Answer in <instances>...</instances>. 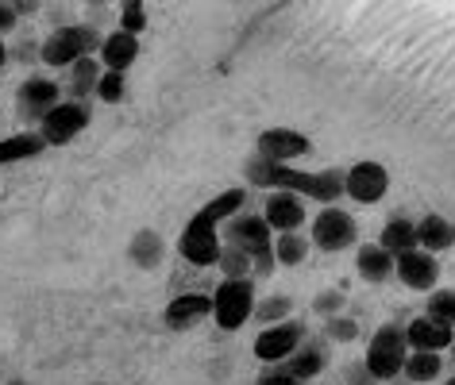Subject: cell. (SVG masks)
<instances>
[{
    "label": "cell",
    "mask_w": 455,
    "mask_h": 385,
    "mask_svg": "<svg viewBox=\"0 0 455 385\" xmlns=\"http://www.w3.org/2000/svg\"><path fill=\"white\" fill-rule=\"evenodd\" d=\"M243 205H247V189L235 185V189H224L220 197H212L204 208H197V216L186 224V232H181V240H178L181 258H186L189 266H201V270L220 263L224 243H220V235H216V228H220L224 220H232Z\"/></svg>",
    "instance_id": "cell-1"
},
{
    "label": "cell",
    "mask_w": 455,
    "mask_h": 385,
    "mask_svg": "<svg viewBox=\"0 0 455 385\" xmlns=\"http://www.w3.org/2000/svg\"><path fill=\"white\" fill-rule=\"evenodd\" d=\"M247 181L251 185H275V189H290L298 197L321 200V205H336L344 192V169H321V174H309V169H298L293 162H270V158L255 154L247 162Z\"/></svg>",
    "instance_id": "cell-2"
},
{
    "label": "cell",
    "mask_w": 455,
    "mask_h": 385,
    "mask_svg": "<svg viewBox=\"0 0 455 385\" xmlns=\"http://www.w3.org/2000/svg\"><path fill=\"white\" fill-rule=\"evenodd\" d=\"M228 243L251 255L259 278H267L270 270L278 266V258H275V228L267 224V216H240V212H235V216L228 220Z\"/></svg>",
    "instance_id": "cell-3"
},
{
    "label": "cell",
    "mask_w": 455,
    "mask_h": 385,
    "mask_svg": "<svg viewBox=\"0 0 455 385\" xmlns=\"http://www.w3.org/2000/svg\"><path fill=\"white\" fill-rule=\"evenodd\" d=\"M100 47V35L89 24H70V28H59L51 31L47 39L39 43V62L51 66V70H70L77 59L93 54Z\"/></svg>",
    "instance_id": "cell-4"
},
{
    "label": "cell",
    "mask_w": 455,
    "mask_h": 385,
    "mask_svg": "<svg viewBox=\"0 0 455 385\" xmlns=\"http://www.w3.org/2000/svg\"><path fill=\"white\" fill-rule=\"evenodd\" d=\"M255 316V286L251 278H224L212 293V320L220 332H240Z\"/></svg>",
    "instance_id": "cell-5"
},
{
    "label": "cell",
    "mask_w": 455,
    "mask_h": 385,
    "mask_svg": "<svg viewBox=\"0 0 455 385\" xmlns=\"http://www.w3.org/2000/svg\"><path fill=\"white\" fill-rule=\"evenodd\" d=\"M405 358H409L405 327H397V324H382L379 332L371 335V343H367V358H363V366H367L379 381H394L397 373L405 370Z\"/></svg>",
    "instance_id": "cell-6"
},
{
    "label": "cell",
    "mask_w": 455,
    "mask_h": 385,
    "mask_svg": "<svg viewBox=\"0 0 455 385\" xmlns=\"http://www.w3.org/2000/svg\"><path fill=\"white\" fill-rule=\"evenodd\" d=\"M89 120H93L89 100H59V105L39 120V135L47 139V146H66L89 128Z\"/></svg>",
    "instance_id": "cell-7"
},
{
    "label": "cell",
    "mask_w": 455,
    "mask_h": 385,
    "mask_svg": "<svg viewBox=\"0 0 455 385\" xmlns=\"http://www.w3.org/2000/svg\"><path fill=\"white\" fill-rule=\"evenodd\" d=\"M355 240H359L355 220H351L339 205H324L321 212H316V220H313V247H321V251L336 255V251H347V247H355Z\"/></svg>",
    "instance_id": "cell-8"
},
{
    "label": "cell",
    "mask_w": 455,
    "mask_h": 385,
    "mask_svg": "<svg viewBox=\"0 0 455 385\" xmlns=\"http://www.w3.org/2000/svg\"><path fill=\"white\" fill-rule=\"evenodd\" d=\"M305 343V324L301 320H278V324H267L255 339V358L259 362H286L293 350Z\"/></svg>",
    "instance_id": "cell-9"
},
{
    "label": "cell",
    "mask_w": 455,
    "mask_h": 385,
    "mask_svg": "<svg viewBox=\"0 0 455 385\" xmlns=\"http://www.w3.org/2000/svg\"><path fill=\"white\" fill-rule=\"evenodd\" d=\"M386 189H390V174H386L382 162L363 158V162L344 169V192L355 200V205H379L386 197Z\"/></svg>",
    "instance_id": "cell-10"
},
{
    "label": "cell",
    "mask_w": 455,
    "mask_h": 385,
    "mask_svg": "<svg viewBox=\"0 0 455 385\" xmlns=\"http://www.w3.org/2000/svg\"><path fill=\"white\" fill-rule=\"evenodd\" d=\"M394 274H397V281H402L405 289L432 293V289H436V281H440V263H436V255H432V251L417 247V251H409V255L397 258Z\"/></svg>",
    "instance_id": "cell-11"
},
{
    "label": "cell",
    "mask_w": 455,
    "mask_h": 385,
    "mask_svg": "<svg viewBox=\"0 0 455 385\" xmlns=\"http://www.w3.org/2000/svg\"><path fill=\"white\" fill-rule=\"evenodd\" d=\"M59 100H62V89L51 77H28L16 89V112H20V120H31V123H39Z\"/></svg>",
    "instance_id": "cell-12"
},
{
    "label": "cell",
    "mask_w": 455,
    "mask_h": 385,
    "mask_svg": "<svg viewBox=\"0 0 455 385\" xmlns=\"http://www.w3.org/2000/svg\"><path fill=\"white\" fill-rule=\"evenodd\" d=\"M255 154L270 158V162H301V158L313 154V143L293 128H270V131L259 135Z\"/></svg>",
    "instance_id": "cell-13"
},
{
    "label": "cell",
    "mask_w": 455,
    "mask_h": 385,
    "mask_svg": "<svg viewBox=\"0 0 455 385\" xmlns=\"http://www.w3.org/2000/svg\"><path fill=\"white\" fill-rule=\"evenodd\" d=\"M451 339H455V327L436 320V316H428V312L405 324V343H409V350H440V355H443V350L451 347Z\"/></svg>",
    "instance_id": "cell-14"
},
{
    "label": "cell",
    "mask_w": 455,
    "mask_h": 385,
    "mask_svg": "<svg viewBox=\"0 0 455 385\" xmlns=\"http://www.w3.org/2000/svg\"><path fill=\"white\" fill-rule=\"evenodd\" d=\"M263 216H267V224L275 232H301V224H305V197H298V192H290V189H275L267 197Z\"/></svg>",
    "instance_id": "cell-15"
},
{
    "label": "cell",
    "mask_w": 455,
    "mask_h": 385,
    "mask_svg": "<svg viewBox=\"0 0 455 385\" xmlns=\"http://www.w3.org/2000/svg\"><path fill=\"white\" fill-rule=\"evenodd\" d=\"M212 316V297H204V293H181L166 304V327L170 332H189V327H197L201 320H209Z\"/></svg>",
    "instance_id": "cell-16"
},
{
    "label": "cell",
    "mask_w": 455,
    "mask_h": 385,
    "mask_svg": "<svg viewBox=\"0 0 455 385\" xmlns=\"http://www.w3.org/2000/svg\"><path fill=\"white\" fill-rule=\"evenodd\" d=\"M97 59H100V66H105V70H120V74H128V70H132V62L140 59V35H132V31L116 28L112 35L100 39Z\"/></svg>",
    "instance_id": "cell-17"
},
{
    "label": "cell",
    "mask_w": 455,
    "mask_h": 385,
    "mask_svg": "<svg viewBox=\"0 0 455 385\" xmlns=\"http://www.w3.org/2000/svg\"><path fill=\"white\" fill-rule=\"evenodd\" d=\"M417 247H425L432 255L448 251V247H455V224L448 216H440V212H425L417 220Z\"/></svg>",
    "instance_id": "cell-18"
},
{
    "label": "cell",
    "mask_w": 455,
    "mask_h": 385,
    "mask_svg": "<svg viewBox=\"0 0 455 385\" xmlns=\"http://www.w3.org/2000/svg\"><path fill=\"white\" fill-rule=\"evenodd\" d=\"M394 263H397V258L386 251L382 243H363V247H359V255H355L359 278H363V281H371V286H379V281L390 278V274H394Z\"/></svg>",
    "instance_id": "cell-19"
},
{
    "label": "cell",
    "mask_w": 455,
    "mask_h": 385,
    "mask_svg": "<svg viewBox=\"0 0 455 385\" xmlns=\"http://www.w3.org/2000/svg\"><path fill=\"white\" fill-rule=\"evenodd\" d=\"M47 151V139L39 131H20L0 139V166H12V162H28V158H39Z\"/></svg>",
    "instance_id": "cell-20"
},
{
    "label": "cell",
    "mask_w": 455,
    "mask_h": 385,
    "mask_svg": "<svg viewBox=\"0 0 455 385\" xmlns=\"http://www.w3.org/2000/svg\"><path fill=\"white\" fill-rule=\"evenodd\" d=\"M100 74H105V66H100V59H93V54H85V59H77L70 66V100H89L97 93V82Z\"/></svg>",
    "instance_id": "cell-21"
},
{
    "label": "cell",
    "mask_w": 455,
    "mask_h": 385,
    "mask_svg": "<svg viewBox=\"0 0 455 385\" xmlns=\"http://www.w3.org/2000/svg\"><path fill=\"white\" fill-rule=\"evenodd\" d=\"M379 243H382L394 258H402V255H409V251H417V220H409V216H394V220L382 228Z\"/></svg>",
    "instance_id": "cell-22"
},
{
    "label": "cell",
    "mask_w": 455,
    "mask_h": 385,
    "mask_svg": "<svg viewBox=\"0 0 455 385\" xmlns=\"http://www.w3.org/2000/svg\"><path fill=\"white\" fill-rule=\"evenodd\" d=\"M405 378L413 381V385H428V381H436L440 373H443V358H440V350H409V358H405Z\"/></svg>",
    "instance_id": "cell-23"
},
{
    "label": "cell",
    "mask_w": 455,
    "mask_h": 385,
    "mask_svg": "<svg viewBox=\"0 0 455 385\" xmlns=\"http://www.w3.org/2000/svg\"><path fill=\"white\" fill-rule=\"evenodd\" d=\"M275 258H278V266H301L305 258H309V240H305L301 232H278Z\"/></svg>",
    "instance_id": "cell-24"
},
{
    "label": "cell",
    "mask_w": 455,
    "mask_h": 385,
    "mask_svg": "<svg viewBox=\"0 0 455 385\" xmlns=\"http://www.w3.org/2000/svg\"><path fill=\"white\" fill-rule=\"evenodd\" d=\"M286 366L298 373V378L305 381V378H316V373L324 370V350L321 347H309V343H301L293 355L286 358Z\"/></svg>",
    "instance_id": "cell-25"
},
{
    "label": "cell",
    "mask_w": 455,
    "mask_h": 385,
    "mask_svg": "<svg viewBox=\"0 0 455 385\" xmlns=\"http://www.w3.org/2000/svg\"><path fill=\"white\" fill-rule=\"evenodd\" d=\"M132 258H135V266H155L163 258V240L155 232H140L132 240Z\"/></svg>",
    "instance_id": "cell-26"
},
{
    "label": "cell",
    "mask_w": 455,
    "mask_h": 385,
    "mask_svg": "<svg viewBox=\"0 0 455 385\" xmlns=\"http://www.w3.org/2000/svg\"><path fill=\"white\" fill-rule=\"evenodd\" d=\"M224 270V278H247L255 270V263H251V255L247 251H240V247H224L220 251V263H216Z\"/></svg>",
    "instance_id": "cell-27"
},
{
    "label": "cell",
    "mask_w": 455,
    "mask_h": 385,
    "mask_svg": "<svg viewBox=\"0 0 455 385\" xmlns=\"http://www.w3.org/2000/svg\"><path fill=\"white\" fill-rule=\"evenodd\" d=\"M425 312L455 327V289H432L425 301Z\"/></svg>",
    "instance_id": "cell-28"
},
{
    "label": "cell",
    "mask_w": 455,
    "mask_h": 385,
    "mask_svg": "<svg viewBox=\"0 0 455 385\" xmlns=\"http://www.w3.org/2000/svg\"><path fill=\"white\" fill-rule=\"evenodd\" d=\"M124 93H128V77H124L120 70H105L97 82V97L105 100V105H120Z\"/></svg>",
    "instance_id": "cell-29"
},
{
    "label": "cell",
    "mask_w": 455,
    "mask_h": 385,
    "mask_svg": "<svg viewBox=\"0 0 455 385\" xmlns=\"http://www.w3.org/2000/svg\"><path fill=\"white\" fill-rule=\"evenodd\" d=\"M290 312H293V301L290 297H267L263 304H255V320H263V327L267 324H278V320H290Z\"/></svg>",
    "instance_id": "cell-30"
},
{
    "label": "cell",
    "mask_w": 455,
    "mask_h": 385,
    "mask_svg": "<svg viewBox=\"0 0 455 385\" xmlns=\"http://www.w3.org/2000/svg\"><path fill=\"white\" fill-rule=\"evenodd\" d=\"M120 28L132 31V35L147 31V8H143V0H120Z\"/></svg>",
    "instance_id": "cell-31"
},
{
    "label": "cell",
    "mask_w": 455,
    "mask_h": 385,
    "mask_svg": "<svg viewBox=\"0 0 455 385\" xmlns=\"http://www.w3.org/2000/svg\"><path fill=\"white\" fill-rule=\"evenodd\" d=\"M255 385H301V378L286 366V362H270V366L259 373V381H255Z\"/></svg>",
    "instance_id": "cell-32"
},
{
    "label": "cell",
    "mask_w": 455,
    "mask_h": 385,
    "mask_svg": "<svg viewBox=\"0 0 455 385\" xmlns=\"http://www.w3.org/2000/svg\"><path fill=\"white\" fill-rule=\"evenodd\" d=\"M328 335L339 339V343H351V339L359 335V327L351 324V320H339V316H332V324H328Z\"/></svg>",
    "instance_id": "cell-33"
},
{
    "label": "cell",
    "mask_w": 455,
    "mask_h": 385,
    "mask_svg": "<svg viewBox=\"0 0 455 385\" xmlns=\"http://www.w3.org/2000/svg\"><path fill=\"white\" fill-rule=\"evenodd\" d=\"M20 24V12L12 8V0H0V35H8Z\"/></svg>",
    "instance_id": "cell-34"
},
{
    "label": "cell",
    "mask_w": 455,
    "mask_h": 385,
    "mask_svg": "<svg viewBox=\"0 0 455 385\" xmlns=\"http://www.w3.org/2000/svg\"><path fill=\"white\" fill-rule=\"evenodd\" d=\"M347 378H351V385H379V378H374V373H371L367 366H363V362H359V366H351V370H347Z\"/></svg>",
    "instance_id": "cell-35"
},
{
    "label": "cell",
    "mask_w": 455,
    "mask_h": 385,
    "mask_svg": "<svg viewBox=\"0 0 455 385\" xmlns=\"http://www.w3.org/2000/svg\"><path fill=\"white\" fill-rule=\"evenodd\" d=\"M12 8L20 16H36L39 8H43V0H12Z\"/></svg>",
    "instance_id": "cell-36"
},
{
    "label": "cell",
    "mask_w": 455,
    "mask_h": 385,
    "mask_svg": "<svg viewBox=\"0 0 455 385\" xmlns=\"http://www.w3.org/2000/svg\"><path fill=\"white\" fill-rule=\"evenodd\" d=\"M8 66V47H4V35H0V70Z\"/></svg>",
    "instance_id": "cell-37"
},
{
    "label": "cell",
    "mask_w": 455,
    "mask_h": 385,
    "mask_svg": "<svg viewBox=\"0 0 455 385\" xmlns=\"http://www.w3.org/2000/svg\"><path fill=\"white\" fill-rule=\"evenodd\" d=\"M448 350H451V366H455V339H451V347H448Z\"/></svg>",
    "instance_id": "cell-38"
},
{
    "label": "cell",
    "mask_w": 455,
    "mask_h": 385,
    "mask_svg": "<svg viewBox=\"0 0 455 385\" xmlns=\"http://www.w3.org/2000/svg\"><path fill=\"white\" fill-rule=\"evenodd\" d=\"M443 385H455V373H451V378H448V381H443Z\"/></svg>",
    "instance_id": "cell-39"
},
{
    "label": "cell",
    "mask_w": 455,
    "mask_h": 385,
    "mask_svg": "<svg viewBox=\"0 0 455 385\" xmlns=\"http://www.w3.org/2000/svg\"><path fill=\"white\" fill-rule=\"evenodd\" d=\"M8 385H28V381H8Z\"/></svg>",
    "instance_id": "cell-40"
}]
</instances>
